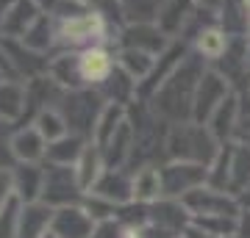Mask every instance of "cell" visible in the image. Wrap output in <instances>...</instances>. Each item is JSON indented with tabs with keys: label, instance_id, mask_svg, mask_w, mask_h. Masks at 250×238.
Wrapping results in <instances>:
<instances>
[{
	"label": "cell",
	"instance_id": "cell-38",
	"mask_svg": "<svg viewBox=\"0 0 250 238\" xmlns=\"http://www.w3.org/2000/svg\"><path fill=\"white\" fill-rule=\"evenodd\" d=\"M3 78H6V75H3V72H0V80H3Z\"/></svg>",
	"mask_w": 250,
	"mask_h": 238
},
{
	"label": "cell",
	"instance_id": "cell-20",
	"mask_svg": "<svg viewBox=\"0 0 250 238\" xmlns=\"http://www.w3.org/2000/svg\"><path fill=\"white\" fill-rule=\"evenodd\" d=\"M106 169L108 166H106V158H103V150L95 147L89 141V144L83 147V152H81V158L75 161V175H78L81 188H83V191H92Z\"/></svg>",
	"mask_w": 250,
	"mask_h": 238
},
{
	"label": "cell",
	"instance_id": "cell-26",
	"mask_svg": "<svg viewBox=\"0 0 250 238\" xmlns=\"http://www.w3.org/2000/svg\"><path fill=\"white\" fill-rule=\"evenodd\" d=\"M83 139H81L78 133H67L64 139L59 141H50L47 144V155L45 158L50 164H62V166H75V161L81 158V152H83Z\"/></svg>",
	"mask_w": 250,
	"mask_h": 238
},
{
	"label": "cell",
	"instance_id": "cell-2",
	"mask_svg": "<svg viewBox=\"0 0 250 238\" xmlns=\"http://www.w3.org/2000/svg\"><path fill=\"white\" fill-rule=\"evenodd\" d=\"M108 36V19L95 6H86L83 11L56 17V42L67 47H89V44H106Z\"/></svg>",
	"mask_w": 250,
	"mask_h": 238
},
{
	"label": "cell",
	"instance_id": "cell-28",
	"mask_svg": "<svg viewBox=\"0 0 250 238\" xmlns=\"http://www.w3.org/2000/svg\"><path fill=\"white\" fill-rule=\"evenodd\" d=\"M34 125L39 128V133L47 139V144H50V141L64 139V136L70 133V122H67V116H64L59 108H53V106H45V108H42V111L36 114Z\"/></svg>",
	"mask_w": 250,
	"mask_h": 238
},
{
	"label": "cell",
	"instance_id": "cell-9",
	"mask_svg": "<svg viewBox=\"0 0 250 238\" xmlns=\"http://www.w3.org/2000/svg\"><path fill=\"white\" fill-rule=\"evenodd\" d=\"M95 227L98 221L92 219L83 205H62L53 213L50 233H56L59 238H92Z\"/></svg>",
	"mask_w": 250,
	"mask_h": 238
},
{
	"label": "cell",
	"instance_id": "cell-29",
	"mask_svg": "<svg viewBox=\"0 0 250 238\" xmlns=\"http://www.w3.org/2000/svg\"><path fill=\"white\" fill-rule=\"evenodd\" d=\"M22 205H25V202H22L17 194H11L6 202L0 205V238H17Z\"/></svg>",
	"mask_w": 250,
	"mask_h": 238
},
{
	"label": "cell",
	"instance_id": "cell-6",
	"mask_svg": "<svg viewBox=\"0 0 250 238\" xmlns=\"http://www.w3.org/2000/svg\"><path fill=\"white\" fill-rule=\"evenodd\" d=\"M81 183L75 175V166H62V164H50V169H45V188H42V200L53 208L62 205H75V200L81 197Z\"/></svg>",
	"mask_w": 250,
	"mask_h": 238
},
{
	"label": "cell",
	"instance_id": "cell-25",
	"mask_svg": "<svg viewBox=\"0 0 250 238\" xmlns=\"http://www.w3.org/2000/svg\"><path fill=\"white\" fill-rule=\"evenodd\" d=\"M20 42L25 44V47H31L34 53H47V47L56 42V17L50 14V11H45L42 17L36 19L34 25L28 28V34L20 39Z\"/></svg>",
	"mask_w": 250,
	"mask_h": 238
},
{
	"label": "cell",
	"instance_id": "cell-21",
	"mask_svg": "<svg viewBox=\"0 0 250 238\" xmlns=\"http://www.w3.org/2000/svg\"><path fill=\"white\" fill-rule=\"evenodd\" d=\"M228 44H231V36L220 25H206L195 34V50L203 61H211V64L220 61L225 50H228Z\"/></svg>",
	"mask_w": 250,
	"mask_h": 238
},
{
	"label": "cell",
	"instance_id": "cell-13",
	"mask_svg": "<svg viewBox=\"0 0 250 238\" xmlns=\"http://www.w3.org/2000/svg\"><path fill=\"white\" fill-rule=\"evenodd\" d=\"M195 9H197L195 0H164L156 25L170 39H178V34H184V28L195 19Z\"/></svg>",
	"mask_w": 250,
	"mask_h": 238
},
{
	"label": "cell",
	"instance_id": "cell-11",
	"mask_svg": "<svg viewBox=\"0 0 250 238\" xmlns=\"http://www.w3.org/2000/svg\"><path fill=\"white\" fill-rule=\"evenodd\" d=\"M9 152L17 164H39L47 155V139L39 133L36 125L22 128L9 139Z\"/></svg>",
	"mask_w": 250,
	"mask_h": 238
},
{
	"label": "cell",
	"instance_id": "cell-33",
	"mask_svg": "<svg viewBox=\"0 0 250 238\" xmlns=\"http://www.w3.org/2000/svg\"><path fill=\"white\" fill-rule=\"evenodd\" d=\"M239 238H250V211H245L239 216V230H236Z\"/></svg>",
	"mask_w": 250,
	"mask_h": 238
},
{
	"label": "cell",
	"instance_id": "cell-31",
	"mask_svg": "<svg viewBox=\"0 0 250 238\" xmlns=\"http://www.w3.org/2000/svg\"><path fill=\"white\" fill-rule=\"evenodd\" d=\"M14 194V175L9 169H0V205Z\"/></svg>",
	"mask_w": 250,
	"mask_h": 238
},
{
	"label": "cell",
	"instance_id": "cell-7",
	"mask_svg": "<svg viewBox=\"0 0 250 238\" xmlns=\"http://www.w3.org/2000/svg\"><path fill=\"white\" fill-rule=\"evenodd\" d=\"M78 70L86 86H103L117 70V58L108 53L106 44H89L78 50Z\"/></svg>",
	"mask_w": 250,
	"mask_h": 238
},
{
	"label": "cell",
	"instance_id": "cell-39",
	"mask_svg": "<svg viewBox=\"0 0 250 238\" xmlns=\"http://www.w3.org/2000/svg\"><path fill=\"white\" fill-rule=\"evenodd\" d=\"M248 94H250V89H248Z\"/></svg>",
	"mask_w": 250,
	"mask_h": 238
},
{
	"label": "cell",
	"instance_id": "cell-1",
	"mask_svg": "<svg viewBox=\"0 0 250 238\" xmlns=\"http://www.w3.org/2000/svg\"><path fill=\"white\" fill-rule=\"evenodd\" d=\"M164 147H167L170 161H195V164L208 166L223 144L211 136L206 125L192 119V122H172Z\"/></svg>",
	"mask_w": 250,
	"mask_h": 238
},
{
	"label": "cell",
	"instance_id": "cell-23",
	"mask_svg": "<svg viewBox=\"0 0 250 238\" xmlns=\"http://www.w3.org/2000/svg\"><path fill=\"white\" fill-rule=\"evenodd\" d=\"M217 14H220V28L228 36H248L250 0H223Z\"/></svg>",
	"mask_w": 250,
	"mask_h": 238
},
{
	"label": "cell",
	"instance_id": "cell-40",
	"mask_svg": "<svg viewBox=\"0 0 250 238\" xmlns=\"http://www.w3.org/2000/svg\"><path fill=\"white\" fill-rule=\"evenodd\" d=\"M231 238H236V236H231Z\"/></svg>",
	"mask_w": 250,
	"mask_h": 238
},
{
	"label": "cell",
	"instance_id": "cell-22",
	"mask_svg": "<svg viewBox=\"0 0 250 238\" xmlns=\"http://www.w3.org/2000/svg\"><path fill=\"white\" fill-rule=\"evenodd\" d=\"M250 185V147L231 141V175H228V194L239 197Z\"/></svg>",
	"mask_w": 250,
	"mask_h": 238
},
{
	"label": "cell",
	"instance_id": "cell-18",
	"mask_svg": "<svg viewBox=\"0 0 250 238\" xmlns=\"http://www.w3.org/2000/svg\"><path fill=\"white\" fill-rule=\"evenodd\" d=\"M11 175H14V194H17L22 202H36V200H42L45 169H39L36 164H20Z\"/></svg>",
	"mask_w": 250,
	"mask_h": 238
},
{
	"label": "cell",
	"instance_id": "cell-19",
	"mask_svg": "<svg viewBox=\"0 0 250 238\" xmlns=\"http://www.w3.org/2000/svg\"><path fill=\"white\" fill-rule=\"evenodd\" d=\"M28 103V89L25 83H20L14 78L0 80V119L3 122H14L22 116Z\"/></svg>",
	"mask_w": 250,
	"mask_h": 238
},
{
	"label": "cell",
	"instance_id": "cell-27",
	"mask_svg": "<svg viewBox=\"0 0 250 238\" xmlns=\"http://www.w3.org/2000/svg\"><path fill=\"white\" fill-rule=\"evenodd\" d=\"M164 0H117L125 22H156Z\"/></svg>",
	"mask_w": 250,
	"mask_h": 238
},
{
	"label": "cell",
	"instance_id": "cell-32",
	"mask_svg": "<svg viewBox=\"0 0 250 238\" xmlns=\"http://www.w3.org/2000/svg\"><path fill=\"white\" fill-rule=\"evenodd\" d=\"M92 238H120V227H117V224H114L111 219L98 221V227H95Z\"/></svg>",
	"mask_w": 250,
	"mask_h": 238
},
{
	"label": "cell",
	"instance_id": "cell-8",
	"mask_svg": "<svg viewBox=\"0 0 250 238\" xmlns=\"http://www.w3.org/2000/svg\"><path fill=\"white\" fill-rule=\"evenodd\" d=\"M117 39H120V47H136V50H147L153 55H161L172 42L156 22H128Z\"/></svg>",
	"mask_w": 250,
	"mask_h": 238
},
{
	"label": "cell",
	"instance_id": "cell-36",
	"mask_svg": "<svg viewBox=\"0 0 250 238\" xmlns=\"http://www.w3.org/2000/svg\"><path fill=\"white\" fill-rule=\"evenodd\" d=\"M45 238H59V236H56V233H47V236Z\"/></svg>",
	"mask_w": 250,
	"mask_h": 238
},
{
	"label": "cell",
	"instance_id": "cell-12",
	"mask_svg": "<svg viewBox=\"0 0 250 238\" xmlns=\"http://www.w3.org/2000/svg\"><path fill=\"white\" fill-rule=\"evenodd\" d=\"M53 213H56V208L47 205L45 200L25 202L22 213H20L17 238H45L50 233V224H53Z\"/></svg>",
	"mask_w": 250,
	"mask_h": 238
},
{
	"label": "cell",
	"instance_id": "cell-3",
	"mask_svg": "<svg viewBox=\"0 0 250 238\" xmlns=\"http://www.w3.org/2000/svg\"><path fill=\"white\" fill-rule=\"evenodd\" d=\"M231 92V80L225 78L220 70H203L200 80L195 89V100H192V119L200 125L208 122V116L217 111V106L223 103Z\"/></svg>",
	"mask_w": 250,
	"mask_h": 238
},
{
	"label": "cell",
	"instance_id": "cell-10",
	"mask_svg": "<svg viewBox=\"0 0 250 238\" xmlns=\"http://www.w3.org/2000/svg\"><path fill=\"white\" fill-rule=\"evenodd\" d=\"M45 14V6L39 0H11L9 11L3 17L0 25V36L3 39H22L28 34V28Z\"/></svg>",
	"mask_w": 250,
	"mask_h": 238
},
{
	"label": "cell",
	"instance_id": "cell-35",
	"mask_svg": "<svg viewBox=\"0 0 250 238\" xmlns=\"http://www.w3.org/2000/svg\"><path fill=\"white\" fill-rule=\"evenodd\" d=\"M9 6H11V0H0V25H3V17H6Z\"/></svg>",
	"mask_w": 250,
	"mask_h": 238
},
{
	"label": "cell",
	"instance_id": "cell-4",
	"mask_svg": "<svg viewBox=\"0 0 250 238\" xmlns=\"http://www.w3.org/2000/svg\"><path fill=\"white\" fill-rule=\"evenodd\" d=\"M161 180H164V197L181 200L189 191L208 183V166L195 161H170L161 169Z\"/></svg>",
	"mask_w": 250,
	"mask_h": 238
},
{
	"label": "cell",
	"instance_id": "cell-14",
	"mask_svg": "<svg viewBox=\"0 0 250 238\" xmlns=\"http://www.w3.org/2000/svg\"><path fill=\"white\" fill-rule=\"evenodd\" d=\"M159 64V55L147 53V50H136V47H120L117 53V67L128 75L131 80H136V86H142L145 80L153 75ZM139 92V89H136Z\"/></svg>",
	"mask_w": 250,
	"mask_h": 238
},
{
	"label": "cell",
	"instance_id": "cell-17",
	"mask_svg": "<svg viewBox=\"0 0 250 238\" xmlns=\"http://www.w3.org/2000/svg\"><path fill=\"white\" fill-rule=\"evenodd\" d=\"M92 191L111 200V202H117V205H125L134 200V180H128V175H125L123 169H106Z\"/></svg>",
	"mask_w": 250,
	"mask_h": 238
},
{
	"label": "cell",
	"instance_id": "cell-24",
	"mask_svg": "<svg viewBox=\"0 0 250 238\" xmlns=\"http://www.w3.org/2000/svg\"><path fill=\"white\" fill-rule=\"evenodd\" d=\"M134 200L142 205H153L156 200L164 197V180H161V169L156 166H142L134 177Z\"/></svg>",
	"mask_w": 250,
	"mask_h": 238
},
{
	"label": "cell",
	"instance_id": "cell-16",
	"mask_svg": "<svg viewBox=\"0 0 250 238\" xmlns=\"http://www.w3.org/2000/svg\"><path fill=\"white\" fill-rule=\"evenodd\" d=\"M123 122H125V106L123 103H114V100H106V103L100 106V114H98V119H95V128H92V139L89 141L95 144V147L103 150Z\"/></svg>",
	"mask_w": 250,
	"mask_h": 238
},
{
	"label": "cell",
	"instance_id": "cell-34",
	"mask_svg": "<svg viewBox=\"0 0 250 238\" xmlns=\"http://www.w3.org/2000/svg\"><path fill=\"white\" fill-rule=\"evenodd\" d=\"M197 6H203V9L208 11H220V6H223V0H195Z\"/></svg>",
	"mask_w": 250,
	"mask_h": 238
},
{
	"label": "cell",
	"instance_id": "cell-5",
	"mask_svg": "<svg viewBox=\"0 0 250 238\" xmlns=\"http://www.w3.org/2000/svg\"><path fill=\"white\" fill-rule=\"evenodd\" d=\"M181 202L189 208L192 216H236L239 213V200L223 188L214 185H200L187 197H181Z\"/></svg>",
	"mask_w": 250,
	"mask_h": 238
},
{
	"label": "cell",
	"instance_id": "cell-15",
	"mask_svg": "<svg viewBox=\"0 0 250 238\" xmlns=\"http://www.w3.org/2000/svg\"><path fill=\"white\" fill-rule=\"evenodd\" d=\"M236 116H239V97H236V94H228V97H225L223 103L217 106L214 114L208 116L206 128L211 130V136H214L220 144H228V141H233Z\"/></svg>",
	"mask_w": 250,
	"mask_h": 238
},
{
	"label": "cell",
	"instance_id": "cell-30",
	"mask_svg": "<svg viewBox=\"0 0 250 238\" xmlns=\"http://www.w3.org/2000/svg\"><path fill=\"white\" fill-rule=\"evenodd\" d=\"M233 141L250 147V94L248 100H239V116H236V128H233Z\"/></svg>",
	"mask_w": 250,
	"mask_h": 238
},
{
	"label": "cell",
	"instance_id": "cell-37",
	"mask_svg": "<svg viewBox=\"0 0 250 238\" xmlns=\"http://www.w3.org/2000/svg\"><path fill=\"white\" fill-rule=\"evenodd\" d=\"M248 39H250V22H248Z\"/></svg>",
	"mask_w": 250,
	"mask_h": 238
}]
</instances>
